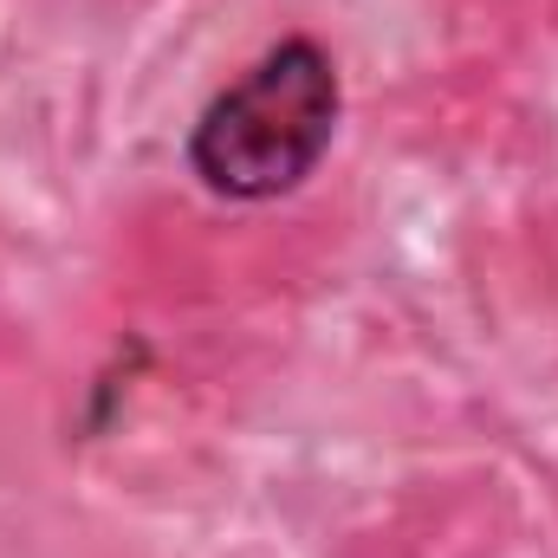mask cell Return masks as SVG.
<instances>
[{"label":"cell","instance_id":"6da1fadb","mask_svg":"<svg viewBox=\"0 0 558 558\" xmlns=\"http://www.w3.org/2000/svg\"><path fill=\"white\" fill-rule=\"evenodd\" d=\"M344 118L338 59L318 39H279L260 52L189 131V169L221 202H274L318 175Z\"/></svg>","mask_w":558,"mask_h":558}]
</instances>
